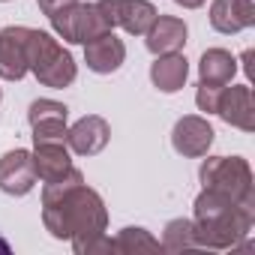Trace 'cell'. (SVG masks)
<instances>
[{"label": "cell", "instance_id": "1", "mask_svg": "<svg viewBox=\"0 0 255 255\" xmlns=\"http://www.w3.org/2000/svg\"><path fill=\"white\" fill-rule=\"evenodd\" d=\"M42 222L54 240H72V249L78 255L111 252L105 237V201L96 189L84 183V174L75 165L60 180L42 186Z\"/></svg>", "mask_w": 255, "mask_h": 255}, {"label": "cell", "instance_id": "2", "mask_svg": "<svg viewBox=\"0 0 255 255\" xmlns=\"http://www.w3.org/2000/svg\"><path fill=\"white\" fill-rule=\"evenodd\" d=\"M198 249H234L255 225V204H240L216 189H201L192 210Z\"/></svg>", "mask_w": 255, "mask_h": 255}, {"label": "cell", "instance_id": "3", "mask_svg": "<svg viewBox=\"0 0 255 255\" xmlns=\"http://www.w3.org/2000/svg\"><path fill=\"white\" fill-rule=\"evenodd\" d=\"M27 72H33V78L42 87L63 90L75 81L78 63L48 30H33L30 27L27 30Z\"/></svg>", "mask_w": 255, "mask_h": 255}, {"label": "cell", "instance_id": "4", "mask_svg": "<svg viewBox=\"0 0 255 255\" xmlns=\"http://www.w3.org/2000/svg\"><path fill=\"white\" fill-rule=\"evenodd\" d=\"M204 189H216L240 204H255V177L243 156H207L198 168Z\"/></svg>", "mask_w": 255, "mask_h": 255}, {"label": "cell", "instance_id": "5", "mask_svg": "<svg viewBox=\"0 0 255 255\" xmlns=\"http://www.w3.org/2000/svg\"><path fill=\"white\" fill-rule=\"evenodd\" d=\"M48 21H51V30L72 45H84V42L111 30L108 21L102 18V12L96 9V3H81V0L60 9V12H54Z\"/></svg>", "mask_w": 255, "mask_h": 255}, {"label": "cell", "instance_id": "6", "mask_svg": "<svg viewBox=\"0 0 255 255\" xmlns=\"http://www.w3.org/2000/svg\"><path fill=\"white\" fill-rule=\"evenodd\" d=\"M96 9L102 12L111 30L123 27L129 36H144L159 15V9L150 0H96Z\"/></svg>", "mask_w": 255, "mask_h": 255}, {"label": "cell", "instance_id": "7", "mask_svg": "<svg viewBox=\"0 0 255 255\" xmlns=\"http://www.w3.org/2000/svg\"><path fill=\"white\" fill-rule=\"evenodd\" d=\"M66 117L69 108L54 99H33L27 108V123L33 129V144L42 141H66Z\"/></svg>", "mask_w": 255, "mask_h": 255}, {"label": "cell", "instance_id": "8", "mask_svg": "<svg viewBox=\"0 0 255 255\" xmlns=\"http://www.w3.org/2000/svg\"><path fill=\"white\" fill-rule=\"evenodd\" d=\"M213 126L207 123V117L201 114H186L174 123V129H171V147L186 156V159H201L207 156L210 144H213Z\"/></svg>", "mask_w": 255, "mask_h": 255}, {"label": "cell", "instance_id": "9", "mask_svg": "<svg viewBox=\"0 0 255 255\" xmlns=\"http://www.w3.org/2000/svg\"><path fill=\"white\" fill-rule=\"evenodd\" d=\"M108 138H111V126L99 114H84L81 120H75L66 129V147L75 156H96V153H102Z\"/></svg>", "mask_w": 255, "mask_h": 255}, {"label": "cell", "instance_id": "10", "mask_svg": "<svg viewBox=\"0 0 255 255\" xmlns=\"http://www.w3.org/2000/svg\"><path fill=\"white\" fill-rule=\"evenodd\" d=\"M36 186V168H33V153L30 150H9L0 156V192L6 195H27Z\"/></svg>", "mask_w": 255, "mask_h": 255}, {"label": "cell", "instance_id": "11", "mask_svg": "<svg viewBox=\"0 0 255 255\" xmlns=\"http://www.w3.org/2000/svg\"><path fill=\"white\" fill-rule=\"evenodd\" d=\"M216 114L234 129L252 132L255 129V99H252L249 84H231V87L225 84L216 102Z\"/></svg>", "mask_w": 255, "mask_h": 255}, {"label": "cell", "instance_id": "12", "mask_svg": "<svg viewBox=\"0 0 255 255\" xmlns=\"http://www.w3.org/2000/svg\"><path fill=\"white\" fill-rule=\"evenodd\" d=\"M27 30L21 24H9L0 30V78L21 81L27 75Z\"/></svg>", "mask_w": 255, "mask_h": 255}, {"label": "cell", "instance_id": "13", "mask_svg": "<svg viewBox=\"0 0 255 255\" xmlns=\"http://www.w3.org/2000/svg\"><path fill=\"white\" fill-rule=\"evenodd\" d=\"M123 60H126V45H123V39L114 36V30H108V33H102V36L84 42V63H87V69L96 72V75H111V72H117V69L123 66Z\"/></svg>", "mask_w": 255, "mask_h": 255}, {"label": "cell", "instance_id": "14", "mask_svg": "<svg viewBox=\"0 0 255 255\" xmlns=\"http://www.w3.org/2000/svg\"><path fill=\"white\" fill-rule=\"evenodd\" d=\"M186 21L177 15H156V21L147 27L144 33V45L150 54H171V51H183L186 45Z\"/></svg>", "mask_w": 255, "mask_h": 255}, {"label": "cell", "instance_id": "15", "mask_svg": "<svg viewBox=\"0 0 255 255\" xmlns=\"http://www.w3.org/2000/svg\"><path fill=\"white\" fill-rule=\"evenodd\" d=\"M255 24L252 0H213L210 3V27L216 33H240Z\"/></svg>", "mask_w": 255, "mask_h": 255}, {"label": "cell", "instance_id": "16", "mask_svg": "<svg viewBox=\"0 0 255 255\" xmlns=\"http://www.w3.org/2000/svg\"><path fill=\"white\" fill-rule=\"evenodd\" d=\"M33 168H36V180L51 183L60 180L63 174L72 171V150L66 147V141H42L33 144Z\"/></svg>", "mask_w": 255, "mask_h": 255}, {"label": "cell", "instance_id": "17", "mask_svg": "<svg viewBox=\"0 0 255 255\" xmlns=\"http://www.w3.org/2000/svg\"><path fill=\"white\" fill-rule=\"evenodd\" d=\"M189 78V60L180 51L171 54H156V60L150 63V81L159 93H177L183 90Z\"/></svg>", "mask_w": 255, "mask_h": 255}, {"label": "cell", "instance_id": "18", "mask_svg": "<svg viewBox=\"0 0 255 255\" xmlns=\"http://www.w3.org/2000/svg\"><path fill=\"white\" fill-rule=\"evenodd\" d=\"M234 72H237V57L225 48H207L198 60V81L201 84L225 87V84H231Z\"/></svg>", "mask_w": 255, "mask_h": 255}, {"label": "cell", "instance_id": "19", "mask_svg": "<svg viewBox=\"0 0 255 255\" xmlns=\"http://www.w3.org/2000/svg\"><path fill=\"white\" fill-rule=\"evenodd\" d=\"M108 246H111V252H138V249L159 252V249H162V243H159L150 231L135 228V225L123 228V231H117V237H114V240H108Z\"/></svg>", "mask_w": 255, "mask_h": 255}, {"label": "cell", "instance_id": "20", "mask_svg": "<svg viewBox=\"0 0 255 255\" xmlns=\"http://www.w3.org/2000/svg\"><path fill=\"white\" fill-rule=\"evenodd\" d=\"M162 249L168 252H186V249H198V240H195V225L192 219H171L162 231Z\"/></svg>", "mask_w": 255, "mask_h": 255}, {"label": "cell", "instance_id": "21", "mask_svg": "<svg viewBox=\"0 0 255 255\" xmlns=\"http://www.w3.org/2000/svg\"><path fill=\"white\" fill-rule=\"evenodd\" d=\"M219 93H222V87H216V84H201V81H198V93H195V105H198V111H204V114H216Z\"/></svg>", "mask_w": 255, "mask_h": 255}, {"label": "cell", "instance_id": "22", "mask_svg": "<svg viewBox=\"0 0 255 255\" xmlns=\"http://www.w3.org/2000/svg\"><path fill=\"white\" fill-rule=\"evenodd\" d=\"M72 3H78V0H36V6H39V12L42 15H54V12H60V9H66V6H72Z\"/></svg>", "mask_w": 255, "mask_h": 255}, {"label": "cell", "instance_id": "23", "mask_svg": "<svg viewBox=\"0 0 255 255\" xmlns=\"http://www.w3.org/2000/svg\"><path fill=\"white\" fill-rule=\"evenodd\" d=\"M174 3H177V6H183V9H201L207 0H174Z\"/></svg>", "mask_w": 255, "mask_h": 255}, {"label": "cell", "instance_id": "24", "mask_svg": "<svg viewBox=\"0 0 255 255\" xmlns=\"http://www.w3.org/2000/svg\"><path fill=\"white\" fill-rule=\"evenodd\" d=\"M9 249H12V246H9V240H6V237H0V255H6Z\"/></svg>", "mask_w": 255, "mask_h": 255}, {"label": "cell", "instance_id": "25", "mask_svg": "<svg viewBox=\"0 0 255 255\" xmlns=\"http://www.w3.org/2000/svg\"><path fill=\"white\" fill-rule=\"evenodd\" d=\"M0 99H3V90H0Z\"/></svg>", "mask_w": 255, "mask_h": 255}, {"label": "cell", "instance_id": "26", "mask_svg": "<svg viewBox=\"0 0 255 255\" xmlns=\"http://www.w3.org/2000/svg\"><path fill=\"white\" fill-rule=\"evenodd\" d=\"M0 3H6V0H0Z\"/></svg>", "mask_w": 255, "mask_h": 255}]
</instances>
